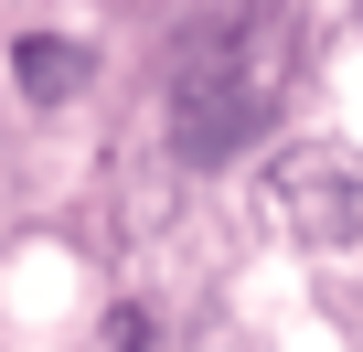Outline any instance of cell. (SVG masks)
Instances as JSON below:
<instances>
[{"instance_id":"1","label":"cell","mask_w":363,"mask_h":352,"mask_svg":"<svg viewBox=\"0 0 363 352\" xmlns=\"http://www.w3.org/2000/svg\"><path fill=\"white\" fill-rule=\"evenodd\" d=\"M267 86H278V0H203L171 54V149L193 171L235 160L267 118Z\"/></svg>"},{"instance_id":"2","label":"cell","mask_w":363,"mask_h":352,"mask_svg":"<svg viewBox=\"0 0 363 352\" xmlns=\"http://www.w3.org/2000/svg\"><path fill=\"white\" fill-rule=\"evenodd\" d=\"M11 75H22V96H43V107H54V96H75V86H86V54H75V43H54V33H33V43L11 54Z\"/></svg>"}]
</instances>
